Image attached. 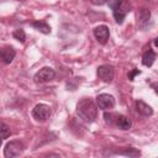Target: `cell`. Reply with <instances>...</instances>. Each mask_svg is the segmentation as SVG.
<instances>
[{
	"instance_id": "1",
	"label": "cell",
	"mask_w": 158,
	"mask_h": 158,
	"mask_svg": "<svg viewBox=\"0 0 158 158\" xmlns=\"http://www.w3.org/2000/svg\"><path fill=\"white\" fill-rule=\"evenodd\" d=\"M77 114L84 122H94L98 116V106L90 98H83L77 104Z\"/></svg>"
},
{
	"instance_id": "2",
	"label": "cell",
	"mask_w": 158,
	"mask_h": 158,
	"mask_svg": "<svg viewBox=\"0 0 158 158\" xmlns=\"http://www.w3.org/2000/svg\"><path fill=\"white\" fill-rule=\"evenodd\" d=\"M106 2L112 10L115 21L121 25L125 20V16L131 11V4L128 0H106Z\"/></svg>"
},
{
	"instance_id": "3",
	"label": "cell",
	"mask_w": 158,
	"mask_h": 158,
	"mask_svg": "<svg viewBox=\"0 0 158 158\" xmlns=\"http://www.w3.org/2000/svg\"><path fill=\"white\" fill-rule=\"evenodd\" d=\"M23 143L21 142V141H17V139H15V141H10L6 146H5V148H4V156L6 157V158H12V157H17V156H20L22 152H23Z\"/></svg>"
},
{
	"instance_id": "4",
	"label": "cell",
	"mask_w": 158,
	"mask_h": 158,
	"mask_svg": "<svg viewBox=\"0 0 158 158\" xmlns=\"http://www.w3.org/2000/svg\"><path fill=\"white\" fill-rule=\"evenodd\" d=\"M56 77V72L49 68V67H43L42 69H40L35 77H33V81L37 84H43V83H48L51 80H53Z\"/></svg>"
},
{
	"instance_id": "5",
	"label": "cell",
	"mask_w": 158,
	"mask_h": 158,
	"mask_svg": "<svg viewBox=\"0 0 158 158\" xmlns=\"http://www.w3.org/2000/svg\"><path fill=\"white\" fill-rule=\"evenodd\" d=\"M51 115V109L46 104H37L32 109V117L37 122H44Z\"/></svg>"
},
{
	"instance_id": "6",
	"label": "cell",
	"mask_w": 158,
	"mask_h": 158,
	"mask_svg": "<svg viewBox=\"0 0 158 158\" xmlns=\"http://www.w3.org/2000/svg\"><path fill=\"white\" fill-rule=\"evenodd\" d=\"M96 106L102 111L111 110L115 106V98L110 94H100L96 96Z\"/></svg>"
},
{
	"instance_id": "7",
	"label": "cell",
	"mask_w": 158,
	"mask_h": 158,
	"mask_svg": "<svg viewBox=\"0 0 158 158\" xmlns=\"http://www.w3.org/2000/svg\"><path fill=\"white\" fill-rule=\"evenodd\" d=\"M114 74L115 70L111 64H102L98 68V77L105 83H111L114 79Z\"/></svg>"
},
{
	"instance_id": "8",
	"label": "cell",
	"mask_w": 158,
	"mask_h": 158,
	"mask_svg": "<svg viewBox=\"0 0 158 158\" xmlns=\"http://www.w3.org/2000/svg\"><path fill=\"white\" fill-rule=\"evenodd\" d=\"M94 36H95V38L98 40L99 43L105 44L107 42L109 37H110V30L106 25H100V26L94 28Z\"/></svg>"
},
{
	"instance_id": "9",
	"label": "cell",
	"mask_w": 158,
	"mask_h": 158,
	"mask_svg": "<svg viewBox=\"0 0 158 158\" xmlns=\"http://www.w3.org/2000/svg\"><path fill=\"white\" fill-rule=\"evenodd\" d=\"M15 49L12 47H4L0 49V62L4 64H10L15 58Z\"/></svg>"
},
{
	"instance_id": "10",
	"label": "cell",
	"mask_w": 158,
	"mask_h": 158,
	"mask_svg": "<svg viewBox=\"0 0 158 158\" xmlns=\"http://www.w3.org/2000/svg\"><path fill=\"white\" fill-rule=\"evenodd\" d=\"M135 106H136V111L138 114H141L142 116H152L153 115V109L142 100H137L135 102Z\"/></svg>"
},
{
	"instance_id": "11",
	"label": "cell",
	"mask_w": 158,
	"mask_h": 158,
	"mask_svg": "<svg viewBox=\"0 0 158 158\" xmlns=\"http://www.w3.org/2000/svg\"><path fill=\"white\" fill-rule=\"evenodd\" d=\"M120 130H123V131H127L131 128L132 126V121L127 117V116H123V115H117L116 116V123H115Z\"/></svg>"
},
{
	"instance_id": "12",
	"label": "cell",
	"mask_w": 158,
	"mask_h": 158,
	"mask_svg": "<svg viewBox=\"0 0 158 158\" xmlns=\"http://www.w3.org/2000/svg\"><path fill=\"white\" fill-rule=\"evenodd\" d=\"M154 60H156V53H154L153 49L148 48V49L143 53V56H142V64H143L144 67H151V65L154 63Z\"/></svg>"
},
{
	"instance_id": "13",
	"label": "cell",
	"mask_w": 158,
	"mask_h": 158,
	"mask_svg": "<svg viewBox=\"0 0 158 158\" xmlns=\"http://www.w3.org/2000/svg\"><path fill=\"white\" fill-rule=\"evenodd\" d=\"M32 26H33L36 30H38L40 32L44 33V35H48V33L51 32L49 25H48L47 22H44V21H33V22H32Z\"/></svg>"
},
{
	"instance_id": "14",
	"label": "cell",
	"mask_w": 158,
	"mask_h": 158,
	"mask_svg": "<svg viewBox=\"0 0 158 158\" xmlns=\"http://www.w3.org/2000/svg\"><path fill=\"white\" fill-rule=\"evenodd\" d=\"M138 19H139L141 26L147 25L148 21H149V19H151V12H149V10H147V9H141L139 12H138Z\"/></svg>"
},
{
	"instance_id": "15",
	"label": "cell",
	"mask_w": 158,
	"mask_h": 158,
	"mask_svg": "<svg viewBox=\"0 0 158 158\" xmlns=\"http://www.w3.org/2000/svg\"><path fill=\"white\" fill-rule=\"evenodd\" d=\"M12 37H14L15 40H17L19 42L23 43L25 40H26V33H25V31H23L22 28H17V30H15V31L12 32Z\"/></svg>"
},
{
	"instance_id": "16",
	"label": "cell",
	"mask_w": 158,
	"mask_h": 158,
	"mask_svg": "<svg viewBox=\"0 0 158 158\" xmlns=\"http://www.w3.org/2000/svg\"><path fill=\"white\" fill-rule=\"evenodd\" d=\"M116 116H117V115H115V114H112V112L105 111V114H104V120H105V122H106L107 125L112 126V125L116 123Z\"/></svg>"
},
{
	"instance_id": "17",
	"label": "cell",
	"mask_w": 158,
	"mask_h": 158,
	"mask_svg": "<svg viewBox=\"0 0 158 158\" xmlns=\"http://www.w3.org/2000/svg\"><path fill=\"white\" fill-rule=\"evenodd\" d=\"M10 128L7 127V125H5L4 122L0 121V139H4V138H7L10 136Z\"/></svg>"
},
{
	"instance_id": "18",
	"label": "cell",
	"mask_w": 158,
	"mask_h": 158,
	"mask_svg": "<svg viewBox=\"0 0 158 158\" xmlns=\"http://www.w3.org/2000/svg\"><path fill=\"white\" fill-rule=\"evenodd\" d=\"M118 154H125V156H128V157H137V156H139L141 153H139V151H137V149L130 147V148H126L125 151H120Z\"/></svg>"
},
{
	"instance_id": "19",
	"label": "cell",
	"mask_w": 158,
	"mask_h": 158,
	"mask_svg": "<svg viewBox=\"0 0 158 158\" xmlns=\"http://www.w3.org/2000/svg\"><path fill=\"white\" fill-rule=\"evenodd\" d=\"M141 72L138 70V69H135V70H132L130 74H128V79L130 80H133V78H135V75H137V74H139Z\"/></svg>"
},
{
	"instance_id": "20",
	"label": "cell",
	"mask_w": 158,
	"mask_h": 158,
	"mask_svg": "<svg viewBox=\"0 0 158 158\" xmlns=\"http://www.w3.org/2000/svg\"><path fill=\"white\" fill-rule=\"evenodd\" d=\"M91 2H93L94 5H102V4L106 2V0H91Z\"/></svg>"
}]
</instances>
